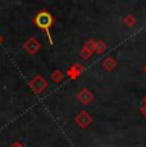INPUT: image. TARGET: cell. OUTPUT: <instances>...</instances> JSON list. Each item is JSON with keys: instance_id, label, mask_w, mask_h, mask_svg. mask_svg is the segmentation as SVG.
<instances>
[{"instance_id": "1", "label": "cell", "mask_w": 146, "mask_h": 147, "mask_svg": "<svg viewBox=\"0 0 146 147\" xmlns=\"http://www.w3.org/2000/svg\"><path fill=\"white\" fill-rule=\"evenodd\" d=\"M36 23L39 24L40 27L43 28H47L49 27V24L51 23V17L49 16L47 13H40L37 16V18H36Z\"/></svg>"}]
</instances>
